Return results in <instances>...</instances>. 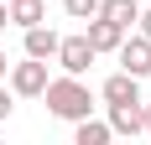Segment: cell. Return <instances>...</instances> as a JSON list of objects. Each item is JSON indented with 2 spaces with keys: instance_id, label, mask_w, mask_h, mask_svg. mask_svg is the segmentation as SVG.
Returning a JSON list of instances; mask_svg holds the SVG:
<instances>
[{
  "instance_id": "1",
  "label": "cell",
  "mask_w": 151,
  "mask_h": 145,
  "mask_svg": "<svg viewBox=\"0 0 151 145\" xmlns=\"http://www.w3.org/2000/svg\"><path fill=\"white\" fill-rule=\"evenodd\" d=\"M42 99H47V114L52 119H83V114H94V93H89V83L83 78H73V72H63V78H47V88H42Z\"/></svg>"
},
{
  "instance_id": "2",
  "label": "cell",
  "mask_w": 151,
  "mask_h": 145,
  "mask_svg": "<svg viewBox=\"0 0 151 145\" xmlns=\"http://www.w3.org/2000/svg\"><path fill=\"white\" fill-rule=\"evenodd\" d=\"M94 52L89 47V36H58V52H52V62H58L63 72H73V78H83V72L94 68Z\"/></svg>"
},
{
  "instance_id": "3",
  "label": "cell",
  "mask_w": 151,
  "mask_h": 145,
  "mask_svg": "<svg viewBox=\"0 0 151 145\" xmlns=\"http://www.w3.org/2000/svg\"><path fill=\"white\" fill-rule=\"evenodd\" d=\"M115 57H120V72H130V78H151V36H130L125 31L120 47H115Z\"/></svg>"
},
{
  "instance_id": "4",
  "label": "cell",
  "mask_w": 151,
  "mask_h": 145,
  "mask_svg": "<svg viewBox=\"0 0 151 145\" xmlns=\"http://www.w3.org/2000/svg\"><path fill=\"white\" fill-rule=\"evenodd\" d=\"M11 72V93L16 99H42V88H47V62L42 57H26V62H16Z\"/></svg>"
},
{
  "instance_id": "5",
  "label": "cell",
  "mask_w": 151,
  "mask_h": 145,
  "mask_svg": "<svg viewBox=\"0 0 151 145\" xmlns=\"http://www.w3.org/2000/svg\"><path fill=\"white\" fill-rule=\"evenodd\" d=\"M99 99H104V104H136V99H141V78H130V72H109L104 88H99Z\"/></svg>"
},
{
  "instance_id": "6",
  "label": "cell",
  "mask_w": 151,
  "mask_h": 145,
  "mask_svg": "<svg viewBox=\"0 0 151 145\" xmlns=\"http://www.w3.org/2000/svg\"><path fill=\"white\" fill-rule=\"evenodd\" d=\"M109 109V135H141V124H146V119H141V99L136 104H104Z\"/></svg>"
},
{
  "instance_id": "7",
  "label": "cell",
  "mask_w": 151,
  "mask_h": 145,
  "mask_svg": "<svg viewBox=\"0 0 151 145\" xmlns=\"http://www.w3.org/2000/svg\"><path fill=\"white\" fill-rule=\"evenodd\" d=\"M83 36H89V47H94V52H115L125 31L115 26V21H104V16H89V26H83Z\"/></svg>"
},
{
  "instance_id": "8",
  "label": "cell",
  "mask_w": 151,
  "mask_h": 145,
  "mask_svg": "<svg viewBox=\"0 0 151 145\" xmlns=\"http://www.w3.org/2000/svg\"><path fill=\"white\" fill-rule=\"evenodd\" d=\"M52 52H58V31L47 26V21L26 26V57H42V62H52Z\"/></svg>"
},
{
  "instance_id": "9",
  "label": "cell",
  "mask_w": 151,
  "mask_h": 145,
  "mask_svg": "<svg viewBox=\"0 0 151 145\" xmlns=\"http://www.w3.org/2000/svg\"><path fill=\"white\" fill-rule=\"evenodd\" d=\"M94 16H104V21H115L120 31L136 26V16H141V0H99V11Z\"/></svg>"
},
{
  "instance_id": "10",
  "label": "cell",
  "mask_w": 151,
  "mask_h": 145,
  "mask_svg": "<svg viewBox=\"0 0 151 145\" xmlns=\"http://www.w3.org/2000/svg\"><path fill=\"white\" fill-rule=\"evenodd\" d=\"M5 11H11V26H37V21H47V5L42 0H5Z\"/></svg>"
},
{
  "instance_id": "11",
  "label": "cell",
  "mask_w": 151,
  "mask_h": 145,
  "mask_svg": "<svg viewBox=\"0 0 151 145\" xmlns=\"http://www.w3.org/2000/svg\"><path fill=\"white\" fill-rule=\"evenodd\" d=\"M73 140L78 145H109V124L94 119V114H83V119H73Z\"/></svg>"
},
{
  "instance_id": "12",
  "label": "cell",
  "mask_w": 151,
  "mask_h": 145,
  "mask_svg": "<svg viewBox=\"0 0 151 145\" xmlns=\"http://www.w3.org/2000/svg\"><path fill=\"white\" fill-rule=\"evenodd\" d=\"M63 11L73 16V21H89V16L99 11V0H63Z\"/></svg>"
},
{
  "instance_id": "13",
  "label": "cell",
  "mask_w": 151,
  "mask_h": 145,
  "mask_svg": "<svg viewBox=\"0 0 151 145\" xmlns=\"http://www.w3.org/2000/svg\"><path fill=\"white\" fill-rule=\"evenodd\" d=\"M136 31H141V36H151V5H141V16H136Z\"/></svg>"
},
{
  "instance_id": "14",
  "label": "cell",
  "mask_w": 151,
  "mask_h": 145,
  "mask_svg": "<svg viewBox=\"0 0 151 145\" xmlns=\"http://www.w3.org/2000/svg\"><path fill=\"white\" fill-rule=\"evenodd\" d=\"M11 99H16V93H11V88H0V119H5V114H11Z\"/></svg>"
},
{
  "instance_id": "15",
  "label": "cell",
  "mask_w": 151,
  "mask_h": 145,
  "mask_svg": "<svg viewBox=\"0 0 151 145\" xmlns=\"http://www.w3.org/2000/svg\"><path fill=\"white\" fill-rule=\"evenodd\" d=\"M141 119H146V124H141V135H151V104H141Z\"/></svg>"
},
{
  "instance_id": "16",
  "label": "cell",
  "mask_w": 151,
  "mask_h": 145,
  "mask_svg": "<svg viewBox=\"0 0 151 145\" xmlns=\"http://www.w3.org/2000/svg\"><path fill=\"white\" fill-rule=\"evenodd\" d=\"M5 26H11V11H5V0H0V31H5Z\"/></svg>"
},
{
  "instance_id": "17",
  "label": "cell",
  "mask_w": 151,
  "mask_h": 145,
  "mask_svg": "<svg viewBox=\"0 0 151 145\" xmlns=\"http://www.w3.org/2000/svg\"><path fill=\"white\" fill-rule=\"evenodd\" d=\"M5 68H11V62H5V47H0V78H5Z\"/></svg>"
}]
</instances>
